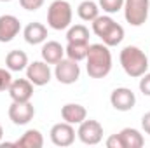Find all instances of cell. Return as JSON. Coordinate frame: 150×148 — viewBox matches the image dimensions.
Returning <instances> with one entry per match:
<instances>
[{
	"instance_id": "1",
	"label": "cell",
	"mask_w": 150,
	"mask_h": 148,
	"mask_svg": "<svg viewBox=\"0 0 150 148\" xmlns=\"http://www.w3.org/2000/svg\"><path fill=\"white\" fill-rule=\"evenodd\" d=\"M86 70L91 78H105L112 70V52L110 47L101 44H89Z\"/></svg>"
},
{
	"instance_id": "2",
	"label": "cell",
	"mask_w": 150,
	"mask_h": 148,
	"mask_svg": "<svg viewBox=\"0 0 150 148\" xmlns=\"http://www.w3.org/2000/svg\"><path fill=\"white\" fill-rule=\"evenodd\" d=\"M119 61H120V66L126 72V75H129L133 78H140L143 73L149 72V58L136 45H126L120 51Z\"/></svg>"
},
{
	"instance_id": "3",
	"label": "cell",
	"mask_w": 150,
	"mask_h": 148,
	"mask_svg": "<svg viewBox=\"0 0 150 148\" xmlns=\"http://www.w3.org/2000/svg\"><path fill=\"white\" fill-rule=\"evenodd\" d=\"M72 18H74V11L70 2L67 0H54L47 7V25L56 32L68 30L72 25Z\"/></svg>"
},
{
	"instance_id": "4",
	"label": "cell",
	"mask_w": 150,
	"mask_h": 148,
	"mask_svg": "<svg viewBox=\"0 0 150 148\" xmlns=\"http://www.w3.org/2000/svg\"><path fill=\"white\" fill-rule=\"evenodd\" d=\"M124 18L131 26H142L149 19L150 0H124Z\"/></svg>"
},
{
	"instance_id": "5",
	"label": "cell",
	"mask_w": 150,
	"mask_h": 148,
	"mask_svg": "<svg viewBox=\"0 0 150 148\" xmlns=\"http://www.w3.org/2000/svg\"><path fill=\"white\" fill-rule=\"evenodd\" d=\"M54 66H56L54 68V77L59 84L70 85V84H75L80 78V65L74 59H70V58H63Z\"/></svg>"
},
{
	"instance_id": "6",
	"label": "cell",
	"mask_w": 150,
	"mask_h": 148,
	"mask_svg": "<svg viewBox=\"0 0 150 148\" xmlns=\"http://www.w3.org/2000/svg\"><path fill=\"white\" fill-rule=\"evenodd\" d=\"M77 138L84 143V145H98L103 140V125L98 120L93 118H86L84 122L79 124L77 129Z\"/></svg>"
},
{
	"instance_id": "7",
	"label": "cell",
	"mask_w": 150,
	"mask_h": 148,
	"mask_svg": "<svg viewBox=\"0 0 150 148\" xmlns=\"http://www.w3.org/2000/svg\"><path fill=\"white\" fill-rule=\"evenodd\" d=\"M51 77H52V72H51V66L42 59V61H33V63H28L26 66V78L37 85V87H42L45 84L51 82Z\"/></svg>"
},
{
	"instance_id": "8",
	"label": "cell",
	"mask_w": 150,
	"mask_h": 148,
	"mask_svg": "<svg viewBox=\"0 0 150 148\" xmlns=\"http://www.w3.org/2000/svg\"><path fill=\"white\" fill-rule=\"evenodd\" d=\"M51 141L56 145V147H70L72 143L75 141V129L72 124L68 122H59V124H54L51 127Z\"/></svg>"
},
{
	"instance_id": "9",
	"label": "cell",
	"mask_w": 150,
	"mask_h": 148,
	"mask_svg": "<svg viewBox=\"0 0 150 148\" xmlns=\"http://www.w3.org/2000/svg\"><path fill=\"white\" fill-rule=\"evenodd\" d=\"M35 117V108L30 101L25 103H18L12 101L9 106V118L12 120V124L16 125H26L28 122H32Z\"/></svg>"
},
{
	"instance_id": "10",
	"label": "cell",
	"mask_w": 150,
	"mask_h": 148,
	"mask_svg": "<svg viewBox=\"0 0 150 148\" xmlns=\"http://www.w3.org/2000/svg\"><path fill=\"white\" fill-rule=\"evenodd\" d=\"M110 103L117 111H129L136 105V96L129 87H117L110 94Z\"/></svg>"
},
{
	"instance_id": "11",
	"label": "cell",
	"mask_w": 150,
	"mask_h": 148,
	"mask_svg": "<svg viewBox=\"0 0 150 148\" xmlns=\"http://www.w3.org/2000/svg\"><path fill=\"white\" fill-rule=\"evenodd\" d=\"M7 92H9V96H11L12 101L25 103V101H30L32 96H33V84L28 78H16L9 85Z\"/></svg>"
},
{
	"instance_id": "12",
	"label": "cell",
	"mask_w": 150,
	"mask_h": 148,
	"mask_svg": "<svg viewBox=\"0 0 150 148\" xmlns=\"http://www.w3.org/2000/svg\"><path fill=\"white\" fill-rule=\"evenodd\" d=\"M19 32H21V23L16 16L12 14L0 16V42L2 44L14 40V37H18Z\"/></svg>"
},
{
	"instance_id": "13",
	"label": "cell",
	"mask_w": 150,
	"mask_h": 148,
	"mask_svg": "<svg viewBox=\"0 0 150 148\" xmlns=\"http://www.w3.org/2000/svg\"><path fill=\"white\" fill-rule=\"evenodd\" d=\"M40 54L47 65H56L58 61H61L65 58V47L56 40H47V42H44Z\"/></svg>"
},
{
	"instance_id": "14",
	"label": "cell",
	"mask_w": 150,
	"mask_h": 148,
	"mask_svg": "<svg viewBox=\"0 0 150 148\" xmlns=\"http://www.w3.org/2000/svg\"><path fill=\"white\" fill-rule=\"evenodd\" d=\"M61 118L72 125H79L87 118V110L79 103H67L61 108Z\"/></svg>"
},
{
	"instance_id": "15",
	"label": "cell",
	"mask_w": 150,
	"mask_h": 148,
	"mask_svg": "<svg viewBox=\"0 0 150 148\" xmlns=\"http://www.w3.org/2000/svg\"><path fill=\"white\" fill-rule=\"evenodd\" d=\"M23 37L25 40L30 44V45H38V44H44L47 40V28L38 23V21H33V23H28L23 30Z\"/></svg>"
},
{
	"instance_id": "16",
	"label": "cell",
	"mask_w": 150,
	"mask_h": 148,
	"mask_svg": "<svg viewBox=\"0 0 150 148\" xmlns=\"http://www.w3.org/2000/svg\"><path fill=\"white\" fill-rule=\"evenodd\" d=\"M5 66L11 72H23V70H26V66H28V56H26V52L19 51V49L9 51V54L5 56Z\"/></svg>"
},
{
	"instance_id": "17",
	"label": "cell",
	"mask_w": 150,
	"mask_h": 148,
	"mask_svg": "<svg viewBox=\"0 0 150 148\" xmlns=\"http://www.w3.org/2000/svg\"><path fill=\"white\" fill-rule=\"evenodd\" d=\"M14 147L18 148H42L44 147V136L38 129H28L18 141H14Z\"/></svg>"
},
{
	"instance_id": "18",
	"label": "cell",
	"mask_w": 150,
	"mask_h": 148,
	"mask_svg": "<svg viewBox=\"0 0 150 148\" xmlns=\"http://www.w3.org/2000/svg\"><path fill=\"white\" fill-rule=\"evenodd\" d=\"M119 136H120V140H122L124 148H142L145 145V138H143V134H142L138 129L124 127V129L119 132Z\"/></svg>"
},
{
	"instance_id": "19",
	"label": "cell",
	"mask_w": 150,
	"mask_h": 148,
	"mask_svg": "<svg viewBox=\"0 0 150 148\" xmlns=\"http://www.w3.org/2000/svg\"><path fill=\"white\" fill-rule=\"evenodd\" d=\"M87 51H89V44L86 42H68L65 47V56L80 63L87 58Z\"/></svg>"
},
{
	"instance_id": "20",
	"label": "cell",
	"mask_w": 150,
	"mask_h": 148,
	"mask_svg": "<svg viewBox=\"0 0 150 148\" xmlns=\"http://www.w3.org/2000/svg\"><path fill=\"white\" fill-rule=\"evenodd\" d=\"M77 14H79V18H80L82 21L93 23V21L100 16V5H98L96 2H93V0H84V2L79 4Z\"/></svg>"
},
{
	"instance_id": "21",
	"label": "cell",
	"mask_w": 150,
	"mask_h": 148,
	"mask_svg": "<svg viewBox=\"0 0 150 148\" xmlns=\"http://www.w3.org/2000/svg\"><path fill=\"white\" fill-rule=\"evenodd\" d=\"M122 40H124V28H122L117 21L112 25V28L101 37V42H103L105 45H108V47H115V45H119Z\"/></svg>"
},
{
	"instance_id": "22",
	"label": "cell",
	"mask_w": 150,
	"mask_h": 148,
	"mask_svg": "<svg viewBox=\"0 0 150 148\" xmlns=\"http://www.w3.org/2000/svg\"><path fill=\"white\" fill-rule=\"evenodd\" d=\"M67 42H86L89 44V30L84 25H70L67 32Z\"/></svg>"
},
{
	"instance_id": "23",
	"label": "cell",
	"mask_w": 150,
	"mask_h": 148,
	"mask_svg": "<svg viewBox=\"0 0 150 148\" xmlns=\"http://www.w3.org/2000/svg\"><path fill=\"white\" fill-rule=\"evenodd\" d=\"M113 23H115V21H113L108 14H107V16H105V14H103V16H98V18L93 21V32H94V35H98V37L101 38L110 28H112Z\"/></svg>"
},
{
	"instance_id": "24",
	"label": "cell",
	"mask_w": 150,
	"mask_h": 148,
	"mask_svg": "<svg viewBox=\"0 0 150 148\" xmlns=\"http://www.w3.org/2000/svg\"><path fill=\"white\" fill-rule=\"evenodd\" d=\"M98 5H100V9H103V12L115 14V12L122 11L124 0H98Z\"/></svg>"
},
{
	"instance_id": "25",
	"label": "cell",
	"mask_w": 150,
	"mask_h": 148,
	"mask_svg": "<svg viewBox=\"0 0 150 148\" xmlns=\"http://www.w3.org/2000/svg\"><path fill=\"white\" fill-rule=\"evenodd\" d=\"M11 84H12V75H11V70L0 68V92H2V91H7Z\"/></svg>"
},
{
	"instance_id": "26",
	"label": "cell",
	"mask_w": 150,
	"mask_h": 148,
	"mask_svg": "<svg viewBox=\"0 0 150 148\" xmlns=\"http://www.w3.org/2000/svg\"><path fill=\"white\" fill-rule=\"evenodd\" d=\"M19 4L25 11H37L44 5V0H19Z\"/></svg>"
},
{
	"instance_id": "27",
	"label": "cell",
	"mask_w": 150,
	"mask_h": 148,
	"mask_svg": "<svg viewBox=\"0 0 150 148\" xmlns=\"http://www.w3.org/2000/svg\"><path fill=\"white\" fill-rule=\"evenodd\" d=\"M140 91L145 94V96H150V73H143L140 77Z\"/></svg>"
},
{
	"instance_id": "28",
	"label": "cell",
	"mask_w": 150,
	"mask_h": 148,
	"mask_svg": "<svg viewBox=\"0 0 150 148\" xmlns=\"http://www.w3.org/2000/svg\"><path fill=\"white\" fill-rule=\"evenodd\" d=\"M107 147L108 148H124V145H122V140H120L119 134H112L107 140Z\"/></svg>"
},
{
	"instance_id": "29",
	"label": "cell",
	"mask_w": 150,
	"mask_h": 148,
	"mask_svg": "<svg viewBox=\"0 0 150 148\" xmlns=\"http://www.w3.org/2000/svg\"><path fill=\"white\" fill-rule=\"evenodd\" d=\"M142 129L145 131V134H150V111L142 117Z\"/></svg>"
},
{
	"instance_id": "30",
	"label": "cell",
	"mask_w": 150,
	"mask_h": 148,
	"mask_svg": "<svg viewBox=\"0 0 150 148\" xmlns=\"http://www.w3.org/2000/svg\"><path fill=\"white\" fill-rule=\"evenodd\" d=\"M2 136H4V127H2V124H0V141H2Z\"/></svg>"
},
{
	"instance_id": "31",
	"label": "cell",
	"mask_w": 150,
	"mask_h": 148,
	"mask_svg": "<svg viewBox=\"0 0 150 148\" xmlns=\"http://www.w3.org/2000/svg\"><path fill=\"white\" fill-rule=\"evenodd\" d=\"M0 2H12V0H0Z\"/></svg>"
}]
</instances>
